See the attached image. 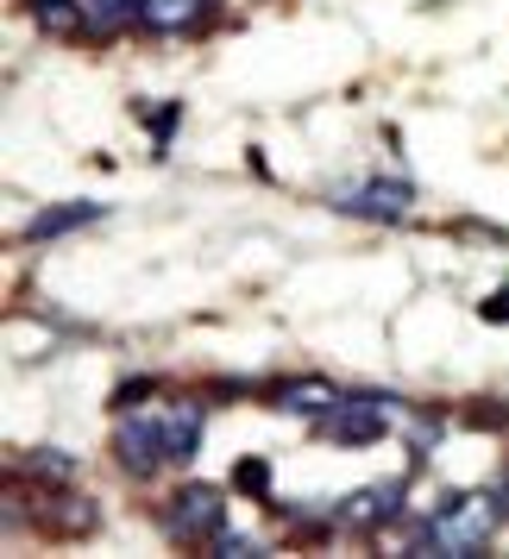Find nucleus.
<instances>
[{"label":"nucleus","mask_w":509,"mask_h":559,"mask_svg":"<svg viewBox=\"0 0 509 559\" xmlns=\"http://www.w3.org/2000/svg\"><path fill=\"white\" fill-rule=\"evenodd\" d=\"M409 202H415V189L403 177H371V182H346V189H333V207H346L358 221H403Z\"/></svg>","instance_id":"423d86ee"},{"label":"nucleus","mask_w":509,"mask_h":559,"mask_svg":"<svg viewBox=\"0 0 509 559\" xmlns=\"http://www.w3.org/2000/svg\"><path fill=\"white\" fill-rule=\"evenodd\" d=\"M497 522H504V503H497L490 490H453V497L415 528V554L422 559H472V554L490 547Z\"/></svg>","instance_id":"f03ea898"},{"label":"nucleus","mask_w":509,"mask_h":559,"mask_svg":"<svg viewBox=\"0 0 509 559\" xmlns=\"http://www.w3.org/2000/svg\"><path fill=\"white\" fill-rule=\"evenodd\" d=\"M233 484L252 490V497H264V490H271V459H246V465L233 472Z\"/></svg>","instance_id":"ddd939ff"},{"label":"nucleus","mask_w":509,"mask_h":559,"mask_svg":"<svg viewBox=\"0 0 509 559\" xmlns=\"http://www.w3.org/2000/svg\"><path fill=\"white\" fill-rule=\"evenodd\" d=\"M484 321H509V296H490L484 302Z\"/></svg>","instance_id":"2eb2a0df"},{"label":"nucleus","mask_w":509,"mask_h":559,"mask_svg":"<svg viewBox=\"0 0 509 559\" xmlns=\"http://www.w3.org/2000/svg\"><path fill=\"white\" fill-rule=\"evenodd\" d=\"M145 396H157V383L152 378H132L114 390V408H145Z\"/></svg>","instance_id":"4468645a"},{"label":"nucleus","mask_w":509,"mask_h":559,"mask_svg":"<svg viewBox=\"0 0 509 559\" xmlns=\"http://www.w3.org/2000/svg\"><path fill=\"white\" fill-rule=\"evenodd\" d=\"M208 7H214V0H145V13H139V20H145L152 32H189Z\"/></svg>","instance_id":"9b49d317"},{"label":"nucleus","mask_w":509,"mask_h":559,"mask_svg":"<svg viewBox=\"0 0 509 559\" xmlns=\"http://www.w3.org/2000/svg\"><path fill=\"white\" fill-rule=\"evenodd\" d=\"M88 13L114 32V26H127V20H139V13H145V0H88Z\"/></svg>","instance_id":"f8f14e48"},{"label":"nucleus","mask_w":509,"mask_h":559,"mask_svg":"<svg viewBox=\"0 0 509 559\" xmlns=\"http://www.w3.org/2000/svg\"><path fill=\"white\" fill-rule=\"evenodd\" d=\"M403 497H409L403 478L365 484V490H353V497H340V503H333V522H340V528H358V534L390 528V522L403 515Z\"/></svg>","instance_id":"39448f33"},{"label":"nucleus","mask_w":509,"mask_h":559,"mask_svg":"<svg viewBox=\"0 0 509 559\" xmlns=\"http://www.w3.org/2000/svg\"><path fill=\"white\" fill-rule=\"evenodd\" d=\"M333 403H340V390H333L328 378H289V383L271 390V408H283V415H308V421H321Z\"/></svg>","instance_id":"6e6552de"},{"label":"nucleus","mask_w":509,"mask_h":559,"mask_svg":"<svg viewBox=\"0 0 509 559\" xmlns=\"http://www.w3.org/2000/svg\"><path fill=\"white\" fill-rule=\"evenodd\" d=\"M32 7V26L51 32V38H82V0H26Z\"/></svg>","instance_id":"9d476101"},{"label":"nucleus","mask_w":509,"mask_h":559,"mask_svg":"<svg viewBox=\"0 0 509 559\" xmlns=\"http://www.w3.org/2000/svg\"><path fill=\"white\" fill-rule=\"evenodd\" d=\"M202 447V403H145L127 408V421L114 428V453L127 472H157V465H182Z\"/></svg>","instance_id":"f257e3e1"},{"label":"nucleus","mask_w":509,"mask_h":559,"mask_svg":"<svg viewBox=\"0 0 509 559\" xmlns=\"http://www.w3.org/2000/svg\"><path fill=\"white\" fill-rule=\"evenodd\" d=\"M403 421V408L390 403V396H340V403L315 421L321 428V440H333V447H371V440H383V433Z\"/></svg>","instance_id":"7ed1b4c3"},{"label":"nucleus","mask_w":509,"mask_h":559,"mask_svg":"<svg viewBox=\"0 0 509 559\" xmlns=\"http://www.w3.org/2000/svg\"><path fill=\"white\" fill-rule=\"evenodd\" d=\"M102 214H107L102 202H63V207H45V214H32L26 239H63V233H76V227H95Z\"/></svg>","instance_id":"1a4fd4ad"},{"label":"nucleus","mask_w":509,"mask_h":559,"mask_svg":"<svg viewBox=\"0 0 509 559\" xmlns=\"http://www.w3.org/2000/svg\"><path fill=\"white\" fill-rule=\"evenodd\" d=\"M32 515H38V528H57V534H88L95 528V503H88V497H70V490H38Z\"/></svg>","instance_id":"0eeeda50"},{"label":"nucleus","mask_w":509,"mask_h":559,"mask_svg":"<svg viewBox=\"0 0 509 559\" xmlns=\"http://www.w3.org/2000/svg\"><path fill=\"white\" fill-rule=\"evenodd\" d=\"M227 528V503L214 484H182L170 509H164V534L182 540V547H214V534Z\"/></svg>","instance_id":"20e7f679"},{"label":"nucleus","mask_w":509,"mask_h":559,"mask_svg":"<svg viewBox=\"0 0 509 559\" xmlns=\"http://www.w3.org/2000/svg\"><path fill=\"white\" fill-rule=\"evenodd\" d=\"M497 503H504V515H509V484H504V490H497Z\"/></svg>","instance_id":"dca6fc26"}]
</instances>
